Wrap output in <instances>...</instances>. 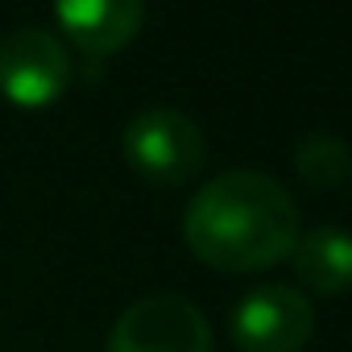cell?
I'll return each mask as SVG.
<instances>
[{
    "mask_svg": "<svg viewBox=\"0 0 352 352\" xmlns=\"http://www.w3.org/2000/svg\"><path fill=\"white\" fill-rule=\"evenodd\" d=\"M290 191L261 170H232L204 183L183 212L187 249L220 274H261L290 261L298 241Z\"/></svg>",
    "mask_w": 352,
    "mask_h": 352,
    "instance_id": "obj_1",
    "label": "cell"
},
{
    "mask_svg": "<svg viewBox=\"0 0 352 352\" xmlns=\"http://www.w3.org/2000/svg\"><path fill=\"white\" fill-rule=\"evenodd\" d=\"M120 153L149 187H187L208 166V137L179 108H145L124 124Z\"/></svg>",
    "mask_w": 352,
    "mask_h": 352,
    "instance_id": "obj_2",
    "label": "cell"
},
{
    "mask_svg": "<svg viewBox=\"0 0 352 352\" xmlns=\"http://www.w3.org/2000/svg\"><path fill=\"white\" fill-rule=\"evenodd\" d=\"M75 79L67 42L42 25H21L0 38V96L13 108H50Z\"/></svg>",
    "mask_w": 352,
    "mask_h": 352,
    "instance_id": "obj_3",
    "label": "cell"
},
{
    "mask_svg": "<svg viewBox=\"0 0 352 352\" xmlns=\"http://www.w3.org/2000/svg\"><path fill=\"white\" fill-rule=\"evenodd\" d=\"M228 327L241 352H302L315 336V307L298 286L265 282L241 294Z\"/></svg>",
    "mask_w": 352,
    "mask_h": 352,
    "instance_id": "obj_4",
    "label": "cell"
},
{
    "mask_svg": "<svg viewBox=\"0 0 352 352\" xmlns=\"http://www.w3.org/2000/svg\"><path fill=\"white\" fill-rule=\"evenodd\" d=\"M108 352H212V327L195 302L149 294L116 315Z\"/></svg>",
    "mask_w": 352,
    "mask_h": 352,
    "instance_id": "obj_5",
    "label": "cell"
},
{
    "mask_svg": "<svg viewBox=\"0 0 352 352\" xmlns=\"http://www.w3.org/2000/svg\"><path fill=\"white\" fill-rule=\"evenodd\" d=\"M63 38L96 58L120 54L145 21V0H54Z\"/></svg>",
    "mask_w": 352,
    "mask_h": 352,
    "instance_id": "obj_6",
    "label": "cell"
},
{
    "mask_svg": "<svg viewBox=\"0 0 352 352\" xmlns=\"http://www.w3.org/2000/svg\"><path fill=\"white\" fill-rule=\"evenodd\" d=\"M290 265H294V278L302 282L298 290H315V294L352 290V232L336 224L298 232L290 249Z\"/></svg>",
    "mask_w": 352,
    "mask_h": 352,
    "instance_id": "obj_7",
    "label": "cell"
},
{
    "mask_svg": "<svg viewBox=\"0 0 352 352\" xmlns=\"http://www.w3.org/2000/svg\"><path fill=\"white\" fill-rule=\"evenodd\" d=\"M294 170L311 187H336L352 174V153L340 137H327V133H315L307 141H298L294 149Z\"/></svg>",
    "mask_w": 352,
    "mask_h": 352,
    "instance_id": "obj_8",
    "label": "cell"
}]
</instances>
